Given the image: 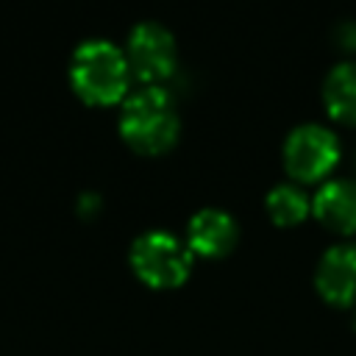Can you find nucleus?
<instances>
[{
    "mask_svg": "<svg viewBox=\"0 0 356 356\" xmlns=\"http://www.w3.org/2000/svg\"><path fill=\"white\" fill-rule=\"evenodd\" d=\"M192 256L189 245L170 231H147L131 245V267L153 289L181 286L192 273Z\"/></svg>",
    "mask_w": 356,
    "mask_h": 356,
    "instance_id": "obj_3",
    "label": "nucleus"
},
{
    "mask_svg": "<svg viewBox=\"0 0 356 356\" xmlns=\"http://www.w3.org/2000/svg\"><path fill=\"white\" fill-rule=\"evenodd\" d=\"M125 58H128L131 75L156 86L159 81H164L175 70V61H178L175 39L159 22H139L128 33Z\"/></svg>",
    "mask_w": 356,
    "mask_h": 356,
    "instance_id": "obj_5",
    "label": "nucleus"
},
{
    "mask_svg": "<svg viewBox=\"0 0 356 356\" xmlns=\"http://www.w3.org/2000/svg\"><path fill=\"white\" fill-rule=\"evenodd\" d=\"M323 100L334 120L356 125V64H339L323 83Z\"/></svg>",
    "mask_w": 356,
    "mask_h": 356,
    "instance_id": "obj_9",
    "label": "nucleus"
},
{
    "mask_svg": "<svg viewBox=\"0 0 356 356\" xmlns=\"http://www.w3.org/2000/svg\"><path fill=\"white\" fill-rule=\"evenodd\" d=\"M70 83L75 95L89 106H111L128 97L131 67L125 53L106 42H81L70 58Z\"/></svg>",
    "mask_w": 356,
    "mask_h": 356,
    "instance_id": "obj_1",
    "label": "nucleus"
},
{
    "mask_svg": "<svg viewBox=\"0 0 356 356\" xmlns=\"http://www.w3.org/2000/svg\"><path fill=\"white\" fill-rule=\"evenodd\" d=\"M317 292L331 306H356V245H334L323 253L314 273Z\"/></svg>",
    "mask_w": 356,
    "mask_h": 356,
    "instance_id": "obj_6",
    "label": "nucleus"
},
{
    "mask_svg": "<svg viewBox=\"0 0 356 356\" xmlns=\"http://www.w3.org/2000/svg\"><path fill=\"white\" fill-rule=\"evenodd\" d=\"M239 239V228L234 217L222 209H203L186 225V245L195 256L222 259L234 250Z\"/></svg>",
    "mask_w": 356,
    "mask_h": 356,
    "instance_id": "obj_7",
    "label": "nucleus"
},
{
    "mask_svg": "<svg viewBox=\"0 0 356 356\" xmlns=\"http://www.w3.org/2000/svg\"><path fill=\"white\" fill-rule=\"evenodd\" d=\"M339 161V142L323 125H298L284 142V167L292 178L312 184L323 181Z\"/></svg>",
    "mask_w": 356,
    "mask_h": 356,
    "instance_id": "obj_4",
    "label": "nucleus"
},
{
    "mask_svg": "<svg viewBox=\"0 0 356 356\" xmlns=\"http://www.w3.org/2000/svg\"><path fill=\"white\" fill-rule=\"evenodd\" d=\"M178 128L175 106L161 86H142L122 100L120 134L136 153L159 156L170 150L178 139Z\"/></svg>",
    "mask_w": 356,
    "mask_h": 356,
    "instance_id": "obj_2",
    "label": "nucleus"
},
{
    "mask_svg": "<svg viewBox=\"0 0 356 356\" xmlns=\"http://www.w3.org/2000/svg\"><path fill=\"white\" fill-rule=\"evenodd\" d=\"M312 203L306 192L295 184H278L267 195V214L275 225H298L309 217Z\"/></svg>",
    "mask_w": 356,
    "mask_h": 356,
    "instance_id": "obj_10",
    "label": "nucleus"
},
{
    "mask_svg": "<svg viewBox=\"0 0 356 356\" xmlns=\"http://www.w3.org/2000/svg\"><path fill=\"white\" fill-rule=\"evenodd\" d=\"M314 217L337 231V234H356V181H328L312 200Z\"/></svg>",
    "mask_w": 356,
    "mask_h": 356,
    "instance_id": "obj_8",
    "label": "nucleus"
}]
</instances>
